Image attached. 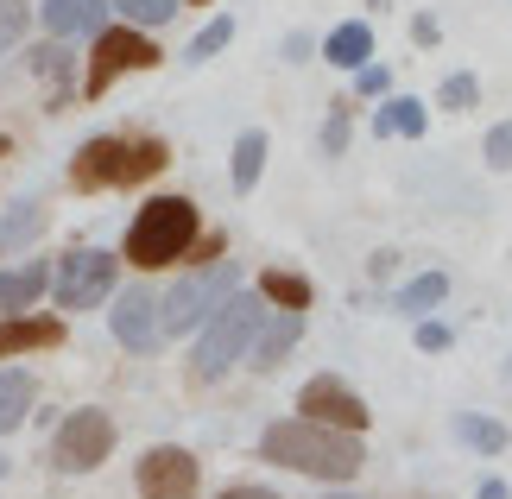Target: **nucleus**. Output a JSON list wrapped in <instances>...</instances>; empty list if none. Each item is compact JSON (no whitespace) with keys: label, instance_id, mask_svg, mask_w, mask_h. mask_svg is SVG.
Returning a JSON list of instances; mask_svg holds the SVG:
<instances>
[{"label":"nucleus","instance_id":"obj_1","mask_svg":"<svg viewBox=\"0 0 512 499\" xmlns=\"http://www.w3.org/2000/svg\"><path fill=\"white\" fill-rule=\"evenodd\" d=\"M260 455H266V462H279V468H291V474L329 481V487L354 481L361 462H367V449H361V436H354V430H329V424H310V417H279V424H266Z\"/></svg>","mask_w":512,"mask_h":499},{"label":"nucleus","instance_id":"obj_2","mask_svg":"<svg viewBox=\"0 0 512 499\" xmlns=\"http://www.w3.org/2000/svg\"><path fill=\"white\" fill-rule=\"evenodd\" d=\"M260 316H266V297L260 291H241V285H234L222 304L203 316V329H196V361H190L203 386L228 379V367L247 361V342H253V329H260Z\"/></svg>","mask_w":512,"mask_h":499},{"label":"nucleus","instance_id":"obj_3","mask_svg":"<svg viewBox=\"0 0 512 499\" xmlns=\"http://www.w3.org/2000/svg\"><path fill=\"white\" fill-rule=\"evenodd\" d=\"M159 171H165V139H127V133H102L89 146H76V158H70L76 190H127Z\"/></svg>","mask_w":512,"mask_h":499},{"label":"nucleus","instance_id":"obj_4","mask_svg":"<svg viewBox=\"0 0 512 499\" xmlns=\"http://www.w3.org/2000/svg\"><path fill=\"white\" fill-rule=\"evenodd\" d=\"M196 234H203V215H196L190 196H152V203L133 215V228H127V259L140 272L177 266V259H190Z\"/></svg>","mask_w":512,"mask_h":499},{"label":"nucleus","instance_id":"obj_5","mask_svg":"<svg viewBox=\"0 0 512 499\" xmlns=\"http://www.w3.org/2000/svg\"><path fill=\"white\" fill-rule=\"evenodd\" d=\"M234 285H241V266H234V259H209V266L184 272V278H177V285L159 297V329H165V335H196V329H203V316L222 304Z\"/></svg>","mask_w":512,"mask_h":499},{"label":"nucleus","instance_id":"obj_6","mask_svg":"<svg viewBox=\"0 0 512 499\" xmlns=\"http://www.w3.org/2000/svg\"><path fill=\"white\" fill-rule=\"evenodd\" d=\"M114 278H121V259L102 253V247H76L64 253L51 266V297H57V310H95V304H108L114 297Z\"/></svg>","mask_w":512,"mask_h":499},{"label":"nucleus","instance_id":"obj_7","mask_svg":"<svg viewBox=\"0 0 512 499\" xmlns=\"http://www.w3.org/2000/svg\"><path fill=\"white\" fill-rule=\"evenodd\" d=\"M159 45L140 32V26H102L95 32V57H89V76H83V95L89 102H102V95L114 89V76L127 70H159Z\"/></svg>","mask_w":512,"mask_h":499},{"label":"nucleus","instance_id":"obj_8","mask_svg":"<svg viewBox=\"0 0 512 499\" xmlns=\"http://www.w3.org/2000/svg\"><path fill=\"white\" fill-rule=\"evenodd\" d=\"M114 455V417L95 405H76L51 436V468L57 474H95Z\"/></svg>","mask_w":512,"mask_h":499},{"label":"nucleus","instance_id":"obj_9","mask_svg":"<svg viewBox=\"0 0 512 499\" xmlns=\"http://www.w3.org/2000/svg\"><path fill=\"white\" fill-rule=\"evenodd\" d=\"M133 481H140V499H196L203 462L177 443H152L140 462H133Z\"/></svg>","mask_w":512,"mask_h":499},{"label":"nucleus","instance_id":"obj_10","mask_svg":"<svg viewBox=\"0 0 512 499\" xmlns=\"http://www.w3.org/2000/svg\"><path fill=\"white\" fill-rule=\"evenodd\" d=\"M298 417H310V424H329V430H354L361 436L367 430V398L348 386V379H336V373H317L310 386L298 392Z\"/></svg>","mask_w":512,"mask_h":499},{"label":"nucleus","instance_id":"obj_11","mask_svg":"<svg viewBox=\"0 0 512 499\" xmlns=\"http://www.w3.org/2000/svg\"><path fill=\"white\" fill-rule=\"evenodd\" d=\"M108 335H114L121 348H133V354H152V348H159V342H165V329H159V291H152V285L114 291Z\"/></svg>","mask_w":512,"mask_h":499},{"label":"nucleus","instance_id":"obj_12","mask_svg":"<svg viewBox=\"0 0 512 499\" xmlns=\"http://www.w3.org/2000/svg\"><path fill=\"white\" fill-rule=\"evenodd\" d=\"M298 342H304V310H266L260 329H253V342H247V367L253 373H279L285 354Z\"/></svg>","mask_w":512,"mask_h":499},{"label":"nucleus","instance_id":"obj_13","mask_svg":"<svg viewBox=\"0 0 512 499\" xmlns=\"http://www.w3.org/2000/svg\"><path fill=\"white\" fill-rule=\"evenodd\" d=\"M51 38H95L108 26V0H45L38 7Z\"/></svg>","mask_w":512,"mask_h":499},{"label":"nucleus","instance_id":"obj_14","mask_svg":"<svg viewBox=\"0 0 512 499\" xmlns=\"http://www.w3.org/2000/svg\"><path fill=\"white\" fill-rule=\"evenodd\" d=\"M32 348H64V323L57 316H0V361L7 354H32Z\"/></svg>","mask_w":512,"mask_h":499},{"label":"nucleus","instance_id":"obj_15","mask_svg":"<svg viewBox=\"0 0 512 499\" xmlns=\"http://www.w3.org/2000/svg\"><path fill=\"white\" fill-rule=\"evenodd\" d=\"M45 291H51V266H45V259H19V266L0 272V316L32 310Z\"/></svg>","mask_w":512,"mask_h":499},{"label":"nucleus","instance_id":"obj_16","mask_svg":"<svg viewBox=\"0 0 512 499\" xmlns=\"http://www.w3.org/2000/svg\"><path fill=\"white\" fill-rule=\"evenodd\" d=\"M424 102L418 95H392L386 108H373V139H418L424 133Z\"/></svg>","mask_w":512,"mask_h":499},{"label":"nucleus","instance_id":"obj_17","mask_svg":"<svg viewBox=\"0 0 512 499\" xmlns=\"http://www.w3.org/2000/svg\"><path fill=\"white\" fill-rule=\"evenodd\" d=\"M443 297H449V272H418L411 285H399V291H392V310L418 323V316H430V310L443 304Z\"/></svg>","mask_w":512,"mask_h":499},{"label":"nucleus","instance_id":"obj_18","mask_svg":"<svg viewBox=\"0 0 512 499\" xmlns=\"http://www.w3.org/2000/svg\"><path fill=\"white\" fill-rule=\"evenodd\" d=\"M323 57H329L336 70H361L367 57H373V32L361 26V19H348V26H336V32L323 38Z\"/></svg>","mask_w":512,"mask_h":499},{"label":"nucleus","instance_id":"obj_19","mask_svg":"<svg viewBox=\"0 0 512 499\" xmlns=\"http://www.w3.org/2000/svg\"><path fill=\"white\" fill-rule=\"evenodd\" d=\"M38 234H45V203H38V196H26V203H13L7 222H0V247H7V253H26Z\"/></svg>","mask_w":512,"mask_h":499},{"label":"nucleus","instance_id":"obj_20","mask_svg":"<svg viewBox=\"0 0 512 499\" xmlns=\"http://www.w3.org/2000/svg\"><path fill=\"white\" fill-rule=\"evenodd\" d=\"M32 398H38L32 373H19V367L0 373V430H19V424H26V417H32Z\"/></svg>","mask_w":512,"mask_h":499},{"label":"nucleus","instance_id":"obj_21","mask_svg":"<svg viewBox=\"0 0 512 499\" xmlns=\"http://www.w3.org/2000/svg\"><path fill=\"white\" fill-rule=\"evenodd\" d=\"M260 171H266V133L260 127H247L241 139H234V190H253V184H260Z\"/></svg>","mask_w":512,"mask_h":499},{"label":"nucleus","instance_id":"obj_22","mask_svg":"<svg viewBox=\"0 0 512 499\" xmlns=\"http://www.w3.org/2000/svg\"><path fill=\"white\" fill-rule=\"evenodd\" d=\"M456 436H462L475 455H500V449H506V424H500V417H481V411H462V417H456Z\"/></svg>","mask_w":512,"mask_h":499},{"label":"nucleus","instance_id":"obj_23","mask_svg":"<svg viewBox=\"0 0 512 499\" xmlns=\"http://www.w3.org/2000/svg\"><path fill=\"white\" fill-rule=\"evenodd\" d=\"M260 297H266V304H279V310H310V278H298V272H266L260 278Z\"/></svg>","mask_w":512,"mask_h":499},{"label":"nucleus","instance_id":"obj_24","mask_svg":"<svg viewBox=\"0 0 512 499\" xmlns=\"http://www.w3.org/2000/svg\"><path fill=\"white\" fill-rule=\"evenodd\" d=\"M108 13H127V26H165V19H177V0H108Z\"/></svg>","mask_w":512,"mask_h":499},{"label":"nucleus","instance_id":"obj_25","mask_svg":"<svg viewBox=\"0 0 512 499\" xmlns=\"http://www.w3.org/2000/svg\"><path fill=\"white\" fill-rule=\"evenodd\" d=\"M228 38H234V19H209V26L184 45V64H209L215 51H228Z\"/></svg>","mask_w":512,"mask_h":499},{"label":"nucleus","instance_id":"obj_26","mask_svg":"<svg viewBox=\"0 0 512 499\" xmlns=\"http://www.w3.org/2000/svg\"><path fill=\"white\" fill-rule=\"evenodd\" d=\"M26 19H32L26 0H0V57H7L19 38H26Z\"/></svg>","mask_w":512,"mask_h":499},{"label":"nucleus","instance_id":"obj_27","mask_svg":"<svg viewBox=\"0 0 512 499\" xmlns=\"http://www.w3.org/2000/svg\"><path fill=\"white\" fill-rule=\"evenodd\" d=\"M437 102H443V108H475V102H481V83H475L468 70H456V76L437 89Z\"/></svg>","mask_w":512,"mask_h":499},{"label":"nucleus","instance_id":"obj_28","mask_svg":"<svg viewBox=\"0 0 512 499\" xmlns=\"http://www.w3.org/2000/svg\"><path fill=\"white\" fill-rule=\"evenodd\" d=\"M342 152H348V108L336 102L329 121H323V158H342Z\"/></svg>","mask_w":512,"mask_h":499},{"label":"nucleus","instance_id":"obj_29","mask_svg":"<svg viewBox=\"0 0 512 499\" xmlns=\"http://www.w3.org/2000/svg\"><path fill=\"white\" fill-rule=\"evenodd\" d=\"M38 57V76H51V102H64V70H70V57L64 51H32Z\"/></svg>","mask_w":512,"mask_h":499},{"label":"nucleus","instance_id":"obj_30","mask_svg":"<svg viewBox=\"0 0 512 499\" xmlns=\"http://www.w3.org/2000/svg\"><path fill=\"white\" fill-rule=\"evenodd\" d=\"M487 165H494V171H512V121H500L494 133H487Z\"/></svg>","mask_w":512,"mask_h":499},{"label":"nucleus","instance_id":"obj_31","mask_svg":"<svg viewBox=\"0 0 512 499\" xmlns=\"http://www.w3.org/2000/svg\"><path fill=\"white\" fill-rule=\"evenodd\" d=\"M411 342H418L424 354H443L449 342H456V335H449L443 323H430V316H418V329H411Z\"/></svg>","mask_w":512,"mask_h":499},{"label":"nucleus","instance_id":"obj_32","mask_svg":"<svg viewBox=\"0 0 512 499\" xmlns=\"http://www.w3.org/2000/svg\"><path fill=\"white\" fill-rule=\"evenodd\" d=\"M386 89H392L386 64H361V70H354V95H386Z\"/></svg>","mask_w":512,"mask_h":499},{"label":"nucleus","instance_id":"obj_33","mask_svg":"<svg viewBox=\"0 0 512 499\" xmlns=\"http://www.w3.org/2000/svg\"><path fill=\"white\" fill-rule=\"evenodd\" d=\"M411 38H418V45H437V38H443V26H437L430 13H418V19H411Z\"/></svg>","mask_w":512,"mask_h":499},{"label":"nucleus","instance_id":"obj_34","mask_svg":"<svg viewBox=\"0 0 512 499\" xmlns=\"http://www.w3.org/2000/svg\"><path fill=\"white\" fill-rule=\"evenodd\" d=\"M285 57H291V64H304V57H310V38L291 32V38H285Z\"/></svg>","mask_w":512,"mask_h":499},{"label":"nucleus","instance_id":"obj_35","mask_svg":"<svg viewBox=\"0 0 512 499\" xmlns=\"http://www.w3.org/2000/svg\"><path fill=\"white\" fill-rule=\"evenodd\" d=\"M215 499H279V493H266V487H228V493H215Z\"/></svg>","mask_w":512,"mask_h":499},{"label":"nucleus","instance_id":"obj_36","mask_svg":"<svg viewBox=\"0 0 512 499\" xmlns=\"http://www.w3.org/2000/svg\"><path fill=\"white\" fill-rule=\"evenodd\" d=\"M475 499H512V487L506 481H494V474H487V481H481V493Z\"/></svg>","mask_w":512,"mask_h":499},{"label":"nucleus","instance_id":"obj_37","mask_svg":"<svg viewBox=\"0 0 512 499\" xmlns=\"http://www.w3.org/2000/svg\"><path fill=\"white\" fill-rule=\"evenodd\" d=\"M392 259H399V253H373V259H367V272H373V278H392Z\"/></svg>","mask_w":512,"mask_h":499},{"label":"nucleus","instance_id":"obj_38","mask_svg":"<svg viewBox=\"0 0 512 499\" xmlns=\"http://www.w3.org/2000/svg\"><path fill=\"white\" fill-rule=\"evenodd\" d=\"M329 499H361V493H329Z\"/></svg>","mask_w":512,"mask_h":499},{"label":"nucleus","instance_id":"obj_39","mask_svg":"<svg viewBox=\"0 0 512 499\" xmlns=\"http://www.w3.org/2000/svg\"><path fill=\"white\" fill-rule=\"evenodd\" d=\"M0 474H7V455H0Z\"/></svg>","mask_w":512,"mask_h":499},{"label":"nucleus","instance_id":"obj_40","mask_svg":"<svg viewBox=\"0 0 512 499\" xmlns=\"http://www.w3.org/2000/svg\"><path fill=\"white\" fill-rule=\"evenodd\" d=\"M506 379H512V361H506Z\"/></svg>","mask_w":512,"mask_h":499}]
</instances>
